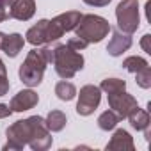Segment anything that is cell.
Masks as SVG:
<instances>
[{
  "label": "cell",
  "instance_id": "obj_1",
  "mask_svg": "<svg viewBox=\"0 0 151 151\" xmlns=\"http://www.w3.org/2000/svg\"><path fill=\"white\" fill-rule=\"evenodd\" d=\"M6 135H7V142L4 146V151L23 149L25 146H30L36 151H43L52 146L50 130L45 119L39 116H32L13 123L6 130Z\"/></svg>",
  "mask_w": 151,
  "mask_h": 151
},
{
  "label": "cell",
  "instance_id": "obj_2",
  "mask_svg": "<svg viewBox=\"0 0 151 151\" xmlns=\"http://www.w3.org/2000/svg\"><path fill=\"white\" fill-rule=\"evenodd\" d=\"M52 64L55 66V71L60 78L69 80L84 68V57L82 53L69 48L68 45H55Z\"/></svg>",
  "mask_w": 151,
  "mask_h": 151
},
{
  "label": "cell",
  "instance_id": "obj_3",
  "mask_svg": "<svg viewBox=\"0 0 151 151\" xmlns=\"http://www.w3.org/2000/svg\"><path fill=\"white\" fill-rule=\"evenodd\" d=\"M48 66V60L43 53V48H34L29 52L27 59L23 60V64L20 66V78L25 86L29 87H36L41 84L45 69Z\"/></svg>",
  "mask_w": 151,
  "mask_h": 151
},
{
  "label": "cell",
  "instance_id": "obj_4",
  "mask_svg": "<svg viewBox=\"0 0 151 151\" xmlns=\"http://www.w3.org/2000/svg\"><path fill=\"white\" fill-rule=\"evenodd\" d=\"M75 30H77V37H80L87 45H91V43H100L103 37L109 36L110 23L98 14H82Z\"/></svg>",
  "mask_w": 151,
  "mask_h": 151
},
{
  "label": "cell",
  "instance_id": "obj_5",
  "mask_svg": "<svg viewBox=\"0 0 151 151\" xmlns=\"http://www.w3.org/2000/svg\"><path fill=\"white\" fill-rule=\"evenodd\" d=\"M117 29L126 34H133L139 29V0H123L116 9Z\"/></svg>",
  "mask_w": 151,
  "mask_h": 151
},
{
  "label": "cell",
  "instance_id": "obj_6",
  "mask_svg": "<svg viewBox=\"0 0 151 151\" xmlns=\"http://www.w3.org/2000/svg\"><path fill=\"white\" fill-rule=\"evenodd\" d=\"M80 18H82V14L78 11H68V13L55 16L53 20H48V39H50V43H55L66 32L75 30Z\"/></svg>",
  "mask_w": 151,
  "mask_h": 151
},
{
  "label": "cell",
  "instance_id": "obj_7",
  "mask_svg": "<svg viewBox=\"0 0 151 151\" xmlns=\"http://www.w3.org/2000/svg\"><path fill=\"white\" fill-rule=\"evenodd\" d=\"M123 68L135 75V77H137V84L142 89H149L151 87V68H149L146 59L132 55V57L123 60Z\"/></svg>",
  "mask_w": 151,
  "mask_h": 151
},
{
  "label": "cell",
  "instance_id": "obj_8",
  "mask_svg": "<svg viewBox=\"0 0 151 151\" xmlns=\"http://www.w3.org/2000/svg\"><path fill=\"white\" fill-rule=\"evenodd\" d=\"M101 101V89L98 86H84L78 94V103H77V112L80 116H91Z\"/></svg>",
  "mask_w": 151,
  "mask_h": 151
},
{
  "label": "cell",
  "instance_id": "obj_9",
  "mask_svg": "<svg viewBox=\"0 0 151 151\" xmlns=\"http://www.w3.org/2000/svg\"><path fill=\"white\" fill-rule=\"evenodd\" d=\"M109 96V107L121 117V119H126L137 107V100L124 91H119V93H112V94H107Z\"/></svg>",
  "mask_w": 151,
  "mask_h": 151
},
{
  "label": "cell",
  "instance_id": "obj_10",
  "mask_svg": "<svg viewBox=\"0 0 151 151\" xmlns=\"http://www.w3.org/2000/svg\"><path fill=\"white\" fill-rule=\"evenodd\" d=\"M39 101V96L37 93H34L32 89H23L20 91L13 100H11V110L13 112H23V110H30L37 105Z\"/></svg>",
  "mask_w": 151,
  "mask_h": 151
},
{
  "label": "cell",
  "instance_id": "obj_11",
  "mask_svg": "<svg viewBox=\"0 0 151 151\" xmlns=\"http://www.w3.org/2000/svg\"><path fill=\"white\" fill-rule=\"evenodd\" d=\"M34 13H36L34 0H13L11 2L9 18H14L18 22H27L34 16Z\"/></svg>",
  "mask_w": 151,
  "mask_h": 151
},
{
  "label": "cell",
  "instance_id": "obj_12",
  "mask_svg": "<svg viewBox=\"0 0 151 151\" xmlns=\"http://www.w3.org/2000/svg\"><path fill=\"white\" fill-rule=\"evenodd\" d=\"M132 34H126V32H121L119 29L114 30L112 34V39L109 41V46H107V52L112 55V57H119L123 52H126L130 46H132Z\"/></svg>",
  "mask_w": 151,
  "mask_h": 151
},
{
  "label": "cell",
  "instance_id": "obj_13",
  "mask_svg": "<svg viewBox=\"0 0 151 151\" xmlns=\"http://www.w3.org/2000/svg\"><path fill=\"white\" fill-rule=\"evenodd\" d=\"M27 41L34 46H39V45H48L50 39H48V20H41L37 22L34 27H30L27 30Z\"/></svg>",
  "mask_w": 151,
  "mask_h": 151
},
{
  "label": "cell",
  "instance_id": "obj_14",
  "mask_svg": "<svg viewBox=\"0 0 151 151\" xmlns=\"http://www.w3.org/2000/svg\"><path fill=\"white\" fill-rule=\"evenodd\" d=\"M107 149H117V151H133L135 149V144H133V139L132 135L126 132V130H116L110 142L107 144Z\"/></svg>",
  "mask_w": 151,
  "mask_h": 151
},
{
  "label": "cell",
  "instance_id": "obj_15",
  "mask_svg": "<svg viewBox=\"0 0 151 151\" xmlns=\"http://www.w3.org/2000/svg\"><path fill=\"white\" fill-rule=\"evenodd\" d=\"M23 45H25V39H23L22 34H11V36H6V41H4L2 50L6 52L7 57H16L22 52Z\"/></svg>",
  "mask_w": 151,
  "mask_h": 151
},
{
  "label": "cell",
  "instance_id": "obj_16",
  "mask_svg": "<svg viewBox=\"0 0 151 151\" xmlns=\"http://www.w3.org/2000/svg\"><path fill=\"white\" fill-rule=\"evenodd\" d=\"M128 119H130L132 128H135V130H139V132L149 130V114H147L146 110H142V109L137 107V109L128 116Z\"/></svg>",
  "mask_w": 151,
  "mask_h": 151
},
{
  "label": "cell",
  "instance_id": "obj_17",
  "mask_svg": "<svg viewBox=\"0 0 151 151\" xmlns=\"http://www.w3.org/2000/svg\"><path fill=\"white\" fill-rule=\"evenodd\" d=\"M45 123H46V126H48L50 132H60V130L66 126L68 119H66V114H64V112H60V110H52V112L46 116Z\"/></svg>",
  "mask_w": 151,
  "mask_h": 151
},
{
  "label": "cell",
  "instance_id": "obj_18",
  "mask_svg": "<svg viewBox=\"0 0 151 151\" xmlns=\"http://www.w3.org/2000/svg\"><path fill=\"white\" fill-rule=\"evenodd\" d=\"M55 94L62 101H71L75 96H77V87H75L71 82H68V80H62V82H59L55 86Z\"/></svg>",
  "mask_w": 151,
  "mask_h": 151
},
{
  "label": "cell",
  "instance_id": "obj_19",
  "mask_svg": "<svg viewBox=\"0 0 151 151\" xmlns=\"http://www.w3.org/2000/svg\"><path fill=\"white\" fill-rule=\"evenodd\" d=\"M121 121V117L110 109V110H105L100 117H98V126L101 128V130H105V132H109V130H114L116 126H117V123Z\"/></svg>",
  "mask_w": 151,
  "mask_h": 151
},
{
  "label": "cell",
  "instance_id": "obj_20",
  "mask_svg": "<svg viewBox=\"0 0 151 151\" xmlns=\"http://www.w3.org/2000/svg\"><path fill=\"white\" fill-rule=\"evenodd\" d=\"M101 91H105L107 94H112V93H119V91H124L126 89V82L121 80V78H105L100 86Z\"/></svg>",
  "mask_w": 151,
  "mask_h": 151
},
{
  "label": "cell",
  "instance_id": "obj_21",
  "mask_svg": "<svg viewBox=\"0 0 151 151\" xmlns=\"http://www.w3.org/2000/svg\"><path fill=\"white\" fill-rule=\"evenodd\" d=\"M68 46H69V48H73V50H77V52H82V50L87 46V43H86L84 39H80V37L75 36V37H71V39L68 41Z\"/></svg>",
  "mask_w": 151,
  "mask_h": 151
},
{
  "label": "cell",
  "instance_id": "obj_22",
  "mask_svg": "<svg viewBox=\"0 0 151 151\" xmlns=\"http://www.w3.org/2000/svg\"><path fill=\"white\" fill-rule=\"evenodd\" d=\"M9 78H7V75H0V96H6L9 93Z\"/></svg>",
  "mask_w": 151,
  "mask_h": 151
},
{
  "label": "cell",
  "instance_id": "obj_23",
  "mask_svg": "<svg viewBox=\"0 0 151 151\" xmlns=\"http://www.w3.org/2000/svg\"><path fill=\"white\" fill-rule=\"evenodd\" d=\"M87 6H94V7H103V6H109L112 0H84Z\"/></svg>",
  "mask_w": 151,
  "mask_h": 151
},
{
  "label": "cell",
  "instance_id": "obj_24",
  "mask_svg": "<svg viewBox=\"0 0 151 151\" xmlns=\"http://www.w3.org/2000/svg\"><path fill=\"white\" fill-rule=\"evenodd\" d=\"M11 114H13L11 107H7V105H4V103H0V119H4V117H9Z\"/></svg>",
  "mask_w": 151,
  "mask_h": 151
},
{
  "label": "cell",
  "instance_id": "obj_25",
  "mask_svg": "<svg viewBox=\"0 0 151 151\" xmlns=\"http://www.w3.org/2000/svg\"><path fill=\"white\" fill-rule=\"evenodd\" d=\"M149 39H151V36H149V34H146V36L142 37V41H140V45H142V48H144V52H146V53H151V48H149Z\"/></svg>",
  "mask_w": 151,
  "mask_h": 151
},
{
  "label": "cell",
  "instance_id": "obj_26",
  "mask_svg": "<svg viewBox=\"0 0 151 151\" xmlns=\"http://www.w3.org/2000/svg\"><path fill=\"white\" fill-rule=\"evenodd\" d=\"M7 18H9V13H7L6 6H2V4H0V23H2V22H6Z\"/></svg>",
  "mask_w": 151,
  "mask_h": 151
},
{
  "label": "cell",
  "instance_id": "obj_27",
  "mask_svg": "<svg viewBox=\"0 0 151 151\" xmlns=\"http://www.w3.org/2000/svg\"><path fill=\"white\" fill-rule=\"evenodd\" d=\"M4 41H6V34L0 32V50H2V46H4Z\"/></svg>",
  "mask_w": 151,
  "mask_h": 151
},
{
  "label": "cell",
  "instance_id": "obj_28",
  "mask_svg": "<svg viewBox=\"0 0 151 151\" xmlns=\"http://www.w3.org/2000/svg\"><path fill=\"white\" fill-rule=\"evenodd\" d=\"M0 75H7V73H6V66H4L2 59H0Z\"/></svg>",
  "mask_w": 151,
  "mask_h": 151
},
{
  "label": "cell",
  "instance_id": "obj_29",
  "mask_svg": "<svg viewBox=\"0 0 151 151\" xmlns=\"http://www.w3.org/2000/svg\"><path fill=\"white\" fill-rule=\"evenodd\" d=\"M11 2H13V0H0V4H2V6H11Z\"/></svg>",
  "mask_w": 151,
  "mask_h": 151
}]
</instances>
